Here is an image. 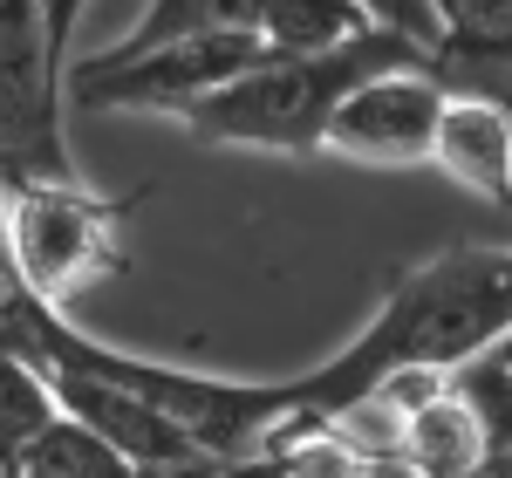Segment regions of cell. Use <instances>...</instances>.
<instances>
[{"mask_svg": "<svg viewBox=\"0 0 512 478\" xmlns=\"http://www.w3.org/2000/svg\"><path fill=\"white\" fill-rule=\"evenodd\" d=\"M362 14H369V28H390V35L417 41V48H431L444 35V21L431 14V0H362Z\"/></svg>", "mask_w": 512, "mask_h": 478, "instance_id": "14", "label": "cell"}, {"mask_svg": "<svg viewBox=\"0 0 512 478\" xmlns=\"http://www.w3.org/2000/svg\"><path fill=\"white\" fill-rule=\"evenodd\" d=\"M437 110H444V89L424 76V62H396V69H376L362 76L328 110L321 123V151L349 164H424L431 158V130H437Z\"/></svg>", "mask_w": 512, "mask_h": 478, "instance_id": "6", "label": "cell"}, {"mask_svg": "<svg viewBox=\"0 0 512 478\" xmlns=\"http://www.w3.org/2000/svg\"><path fill=\"white\" fill-rule=\"evenodd\" d=\"M82 7H89V0H35L41 41H48L55 62H69V41H76V28H82Z\"/></svg>", "mask_w": 512, "mask_h": 478, "instance_id": "15", "label": "cell"}, {"mask_svg": "<svg viewBox=\"0 0 512 478\" xmlns=\"http://www.w3.org/2000/svg\"><path fill=\"white\" fill-rule=\"evenodd\" d=\"M55 424V390H48V362L0 349V472L21 465V451Z\"/></svg>", "mask_w": 512, "mask_h": 478, "instance_id": "12", "label": "cell"}, {"mask_svg": "<svg viewBox=\"0 0 512 478\" xmlns=\"http://www.w3.org/2000/svg\"><path fill=\"white\" fill-rule=\"evenodd\" d=\"M0 478H14V472H0Z\"/></svg>", "mask_w": 512, "mask_h": 478, "instance_id": "18", "label": "cell"}, {"mask_svg": "<svg viewBox=\"0 0 512 478\" xmlns=\"http://www.w3.org/2000/svg\"><path fill=\"white\" fill-rule=\"evenodd\" d=\"M465 478H506V465H478V472H465Z\"/></svg>", "mask_w": 512, "mask_h": 478, "instance_id": "17", "label": "cell"}, {"mask_svg": "<svg viewBox=\"0 0 512 478\" xmlns=\"http://www.w3.org/2000/svg\"><path fill=\"white\" fill-rule=\"evenodd\" d=\"M512 328V253L506 246H458L424 267L396 274L369 328H355L349 349L315 362L308 376L280 383L287 410L335 417L342 403L369 397L396 369H458L485 342Z\"/></svg>", "mask_w": 512, "mask_h": 478, "instance_id": "1", "label": "cell"}, {"mask_svg": "<svg viewBox=\"0 0 512 478\" xmlns=\"http://www.w3.org/2000/svg\"><path fill=\"white\" fill-rule=\"evenodd\" d=\"M62 110V62L41 41L35 0H0V185L76 178Z\"/></svg>", "mask_w": 512, "mask_h": 478, "instance_id": "5", "label": "cell"}, {"mask_svg": "<svg viewBox=\"0 0 512 478\" xmlns=\"http://www.w3.org/2000/svg\"><path fill=\"white\" fill-rule=\"evenodd\" d=\"M396 62H424L417 41L369 28V35L342 41L328 55H267L246 76L219 82L212 96H198L178 110V123L205 137V144H239V151H280V158H308L321 151V123L349 96L362 76L396 69Z\"/></svg>", "mask_w": 512, "mask_h": 478, "instance_id": "2", "label": "cell"}, {"mask_svg": "<svg viewBox=\"0 0 512 478\" xmlns=\"http://www.w3.org/2000/svg\"><path fill=\"white\" fill-rule=\"evenodd\" d=\"M253 14H260V0H151L137 28L110 41V55H144V48L192 35H253Z\"/></svg>", "mask_w": 512, "mask_h": 478, "instance_id": "11", "label": "cell"}, {"mask_svg": "<svg viewBox=\"0 0 512 478\" xmlns=\"http://www.w3.org/2000/svg\"><path fill=\"white\" fill-rule=\"evenodd\" d=\"M451 185L478 192L485 205L512 199V117L506 103H478V96H444L431 130V158Z\"/></svg>", "mask_w": 512, "mask_h": 478, "instance_id": "8", "label": "cell"}, {"mask_svg": "<svg viewBox=\"0 0 512 478\" xmlns=\"http://www.w3.org/2000/svg\"><path fill=\"white\" fill-rule=\"evenodd\" d=\"M123 219H130V199H103L82 178L0 185V226H7L14 280L55 315L123 267Z\"/></svg>", "mask_w": 512, "mask_h": 478, "instance_id": "3", "label": "cell"}, {"mask_svg": "<svg viewBox=\"0 0 512 478\" xmlns=\"http://www.w3.org/2000/svg\"><path fill=\"white\" fill-rule=\"evenodd\" d=\"M130 478H233L219 458H178V465H130Z\"/></svg>", "mask_w": 512, "mask_h": 478, "instance_id": "16", "label": "cell"}, {"mask_svg": "<svg viewBox=\"0 0 512 478\" xmlns=\"http://www.w3.org/2000/svg\"><path fill=\"white\" fill-rule=\"evenodd\" d=\"M14 478H130V458H117L96 431H82L76 417L55 410V424L21 451Z\"/></svg>", "mask_w": 512, "mask_h": 478, "instance_id": "13", "label": "cell"}, {"mask_svg": "<svg viewBox=\"0 0 512 478\" xmlns=\"http://www.w3.org/2000/svg\"><path fill=\"white\" fill-rule=\"evenodd\" d=\"M48 390H55V410L62 417H76L82 431H96V438L110 444L117 458L130 465H178V458H198L192 438L158 417L144 397H130L123 383H103V376H82V369H62V362H48Z\"/></svg>", "mask_w": 512, "mask_h": 478, "instance_id": "7", "label": "cell"}, {"mask_svg": "<svg viewBox=\"0 0 512 478\" xmlns=\"http://www.w3.org/2000/svg\"><path fill=\"white\" fill-rule=\"evenodd\" d=\"M478 465H506V451L485 438V424H478L465 397L444 383V397H431L424 410H410L403 417V451H396V472L410 478H465Z\"/></svg>", "mask_w": 512, "mask_h": 478, "instance_id": "9", "label": "cell"}, {"mask_svg": "<svg viewBox=\"0 0 512 478\" xmlns=\"http://www.w3.org/2000/svg\"><path fill=\"white\" fill-rule=\"evenodd\" d=\"M253 62H267V41L260 35H192V41H164L144 55H82L62 62V103L76 110H158L178 117L185 103L212 96L219 82L246 76Z\"/></svg>", "mask_w": 512, "mask_h": 478, "instance_id": "4", "label": "cell"}, {"mask_svg": "<svg viewBox=\"0 0 512 478\" xmlns=\"http://www.w3.org/2000/svg\"><path fill=\"white\" fill-rule=\"evenodd\" d=\"M253 35L267 41V55H328L342 41L369 35L362 0H260Z\"/></svg>", "mask_w": 512, "mask_h": 478, "instance_id": "10", "label": "cell"}]
</instances>
